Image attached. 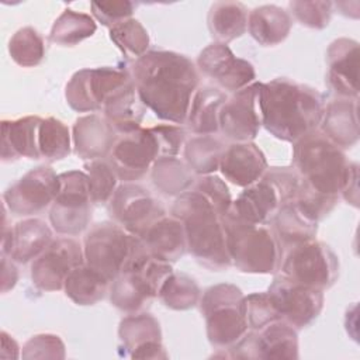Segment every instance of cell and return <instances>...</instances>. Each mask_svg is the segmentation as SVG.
<instances>
[{"instance_id":"cell-1","label":"cell","mask_w":360,"mask_h":360,"mask_svg":"<svg viewBox=\"0 0 360 360\" xmlns=\"http://www.w3.org/2000/svg\"><path fill=\"white\" fill-rule=\"evenodd\" d=\"M131 76L139 98L159 120L186 124L200 82L195 65L186 55L148 51L132 63Z\"/></svg>"},{"instance_id":"cell-2","label":"cell","mask_w":360,"mask_h":360,"mask_svg":"<svg viewBox=\"0 0 360 360\" xmlns=\"http://www.w3.org/2000/svg\"><path fill=\"white\" fill-rule=\"evenodd\" d=\"M257 105L266 131L291 143L316 131L325 110L323 98L316 89L287 77L262 83Z\"/></svg>"},{"instance_id":"cell-3","label":"cell","mask_w":360,"mask_h":360,"mask_svg":"<svg viewBox=\"0 0 360 360\" xmlns=\"http://www.w3.org/2000/svg\"><path fill=\"white\" fill-rule=\"evenodd\" d=\"M170 214L183 222L187 250L200 264L215 271L232 264L222 217L202 194L190 188L177 195Z\"/></svg>"},{"instance_id":"cell-4","label":"cell","mask_w":360,"mask_h":360,"mask_svg":"<svg viewBox=\"0 0 360 360\" xmlns=\"http://www.w3.org/2000/svg\"><path fill=\"white\" fill-rule=\"evenodd\" d=\"M292 166L316 191L339 197L354 163L347 160L343 149L316 129L292 143Z\"/></svg>"},{"instance_id":"cell-5","label":"cell","mask_w":360,"mask_h":360,"mask_svg":"<svg viewBox=\"0 0 360 360\" xmlns=\"http://www.w3.org/2000/svg\"><path fill=\"white\" fill-rule=\"evenodd\" d=\"M172 273V263L153 257L143 248L111 281L110 301L125 314L143 312Z\"/></svg>"},{"instance_id":"cell-6","label":"cell","mask_w":360,"mask_h":360,"mask_svg":"<svg viewBox=\"0 0 360 360\" xmlns=\"http://www.w3.org/2000/svg\"><path fill=\"white\" fill-rule=\"evenodd\" d=\"M231 262L243 273L273 274L278 270L283 249L274 233L264 225L222 217Z\"/></svg>"},{"instance_id":"cell-7","label":"cell","mask_w":360,"mask_h":360,"mask_svg":"<svg viewBox=\"0 0 360 360\" xmlns=\"http://www.w3.org/2000/svg\"><path fill=\"white\" fill-rule=\"evenodd\" d=\"M200 312L205 319L208 342L212 347L226 350L248 330L245 295L239 287L219 283L207 288L200 298Z\"/></svg>"},{"instance_id":"cell-8","label":"cell","mask_w":360,"mask_h":360,"mask_svg":"<svg viewBox=\"0 0 360 360\" xmlns=\"http://www.w3.org/2000/svg\"><path fill=\"white\" fill-rule=\"evenodd\" d=\"M142 245L141 238L127 232L114 221H103L94 224L84 236V263L111 283Z\"/></svg>"},{"instance_id":"cell-9","label":"cell","mask_w":360,"mask_h":360,"mask_svg":"<svg viewBox=\"0 0 360 360\" xmlns=\"http://www.w3.org/2000/svg\"><path fill=\"white\" fill-rule=\"evenodd\" d=\"M278 270L291 281L325 291L339 277V259L326 243L312 239L284 250Z\"/></svg>"},{"instance_id":"cell-10","label":"cell","mask_w":360,"mask_h":360,"mask_svg":"<svg viewBox=\"0 0 360 360\" xmlns=\"http://www.w3.org/2000/svg\"><path fill=\"white\" fill-rule=\"evenodd\" d=\"M91 197L86 172L69 170L59 174V191L49 211V222L60 235L75 236L91 221Z\"/></svg>"},{"instance_id":"cell-11","label":"cell","mask_w":360,"mask_h":360,"mask_svg":"<svg viewBox=\"0 0 360 360\" xmlns=\"http://www.w3.org/2000/svg\"><path fill=\"white\" fill-rule=\"evenodd\" d=\"M131 80L128 70L115 66L80 69L68 82L65 98L68 105L77 112L101 111L105 100Z\"/></svg>"},{"instance_id":"cell-12","label":"cell","mask_w":360,"mask_h":360,"mask_svg":"<svg viewBox=\"0 0 360 360\" xmlns=\"http://www.w3.org/2000/svg\"><path fill=\"white\" fill-rule=\"evenodd\" d=\"M225 357L231 359H298V335L290 323L278 319L259 330H248Z\"/></svg>"},{"instance_id":"cell-13","label":"cell","mask_w":360,"mask_h":360,"mask_svg":"<svg viewBox=\"0 0 360 360\" xmlns=\"http://www.w3.org/2000/svg\"><path fill=\"white\" fill-rule=\"evenodd\" d=\"M160 158L159 145L152 128H138L118 135L108 155V163L124 183H134L150 170Z\"/></svg>"},{"instance_id":"cell-14","label":"cell","mask_w":360,"mask_h":360,"mask_svg":"<svg viewBox=\"0 0 360 360\" xmlns=\"http://www.w3.org/2000/svg\"><path fill=\"white\" fill-rule=\"evenodd\" d=\"M59 191V174L49 166H38L27 172L3 194L7 210L18 217L41 214Z\"/></svg>"},{"instance_id":"cell-15","label":"cell","mask_w":360,"mask_h":360,"mask_svg":"<svg viewBox=\"0 0 360 360\" xmlns=\"http://www.w3.org/2000/svg\"><path fill=\"white\" fill-rule=\"evenodd\" d=\"M108 212L115 224L139 238L149 225L165 215V208L142 186L122 183L108 202Z\"/></svg>"},{"instance_id":"cell-16","label":"cell","mask_w":360,"mask_h":360,"mask_svg":"<svg viewBox=\"0 0 360 360\" xmlns=\"http://www.w3.org/2000/svg\"><path fill=\"white\" fill-rule=\"evenodd\" d=\"M83 263V248L77 240L68 236L53 239L49 246L32 260V284L41 291L63 290L68 276Z\"/></svg>"},{"instance_id":"cell-17","label":"cell","mask_w":360,"mask_h":360,"mask_svg":"<svg viewBox=\"0 0 360 360\" xmlns=\"http://www.w3.org/2000/svg\"><path fill=\"white\" fill-rule=\"evenodd\" d=\"M267 291L274 301L280 319L297 330L309 326L323 308V291L298 284L280 274Z\"/></svg>"},{"instance_id":"cell-18","label":"cell","mask_w":360,"mask_h":360,"mask_svg":"<svg viewBox=\"0 0 360 360\" xmlns=\"http://www.w3.org/2000/svg\"><path fill=\"white\" fill-rule=\"evenodd\" d=\"M197 66L219 89L231 93L242 90L256 79L253 65L235 56L228 45L219 42H214L200 52Z\"/></svg>"},{"instance_id":"cell-19","label":"cell","mask_w":360,"mask_h":360,"mask_svg":"<svg viewBox=\"0 0 360 360\" xmlns=\"http://www.w3.org/2000/svg\"><path fill=\"white\" fill-rule=\"evenodd\" d=\"M259 82L226 97L219 112V131L233 142H252L262 127L257 105Z\"/></svg>"},{"instance_id":"cell-20","label":"cell","mask_w":360,"mask_h":360,"mask_svg":"<svg viewBox=\"0 0 360 360\" xmlns=\"http://www.w3.org/2000/svg\"><path fill=\"white\" fill-rule=\"evenodd\" d=\"M121 347L132 359H167L162 345V329L158 319L146 312L127 314L120 322Z\"/></svg>"},{"instance_id":"cell-21","label":"cell","mask_w":360,"mask_h":360,"mask_svg":"<svg viewBox=\"0 0 360 360\" xmlns=\"http://www.w3.org/2000/svg\"><path fill=\"white\" fill-rule=\"evenodd\" d=\"M326 83L342 98H356L359 79V42L338 38L326 49Z\"/></svg>"},{"instance_id":"cell-22","label":"cell","mask_w":360,"mask_h":360,"mask_svg":"<svg viewBox=\"0 0 360 360\" xmlns=\"http://www.w3.org/2000/svg\"><path fill=\"white\" fill-rule=\"evenodd\" d=\"M267 160L262 149L253 142H233L225 148L219 172L232 184L248 187L260 180L267 170Z\"/></svg>"},{"instance_id":"cell-23","label":"cell","mask_w":360,"mask_h":360,"mask_svg":"<svg viewBox=\"0 0 360 360\" xmlns=\"http://www.w3.org/2000/svg\"><path fill=\"white\" fill-rule=\"evenodd\" d=\"M117 136L112 125L98 114L79 117L72 129L75 153L87 162L108 158Z\"/></svg>"},{"instance_id":"cell-24","label":"cell","mask_w":360,"mask_h":360,"mask_svg":"<svg viewBox=\"0 0 360 360\" xmlns=\"http://www.w3.org/2000/svg\"><path fill=\"white\" fill-rule=\"evenodd\" d=\"M280 205L277 191L270 183L260 179L245 187L225 215L253 225H266L270 224Z\"/></svg>"},{"instance_id":"cell-25","label":"cell","mask_w":360,"mask_h":360,"mask_svg":"<svg viewBox=\"0 0 360 360\" xmlns=\"http://www.w3.org/2000/svg\"><path fill=\"white\" fill-rule=\"evenodd\" d=\"M149 255L167 263L177 262L187 250L183 222L170 215H162L139 236Z\"/></svg>"},{"instance_id":"cell-26","label":"cell","mask_w":360,"mask_h":360,"mask_svg":"<svg viewBox=\"0 0 360 360\" xmlns=\"http://www.w3.org/2000/svg\"><path fill=\"white\" fill-rule=\"evenodd\" d=\"M41 121L42 118L38 115L1 121V160L4 163L20 158L41 159L38 148Z\"/></svg>"},{"instance_id":"cell-27","label":"cell","mask_w":360,"mask_h":360,"mask_svg":"<svg viewBox=\"0 0 360 360\" xmlns=\"http://www.w3.org/2000/svg\"><path fill=\"white\" fill-rule=\"evenodd\" d=\"M321 132L340 149L353 148L359 141V120L356 98L330 101L321 120Z\"/></svg>"},{"instance_id":"cell-28","label":"cell","mask_w":360,"mask_h":360,"mask_svg":"<svg viewBox=\"0 0 360 360\" xmlns=\"http://www.w3.org/2000/svg\"><path fill=\"white\" fill-rule=\"evenodd\" d=\"M101 111L117 135H124L141 128L146 107L138 96L134 80H131L105 100Z\"/></svg>"},{"instance_id":"cell-29","label":"cell","mask_w":360,"mask_h":360,"mask_svg":"<svg viewBox=\"0 0 360 360\" xmlns=\"http://www.w3.org/2000/svg\"><path fill=\"white\" fill-rule=\"evenodd\" d=\"M292 18L288 11L274 4L255 7L248 13V31L263 46H276L290 34Z\"/></svg>"},{"instance_id":"cell-30","label":"cell","mask_w":360,"mask_h":360,"mask_svg":"<svg viewBox=\"0 0 360 360\" xmlns=\"http://www.w3.org/2000/svg\"><path fill=\"white\" fill-rule=\"evenodd\" d=\"M270 225L283 252L315 239L318 232V222L305 217L292 202L281 204Z\"/></svg>"},{"instance_id":"cell-31","label":"cell","mask_w":360,"mask_h":360,"mask_svg":"<svg viewBox=\"0 0 360 360\" xmlns=\"http://www.w3.org/2000/svg\"><path fill=\"white\" fill-rule=\"evenodd\" d=\"M226 96L217 87L204 86L195 90L186 124L195 135H214L219 131V112Z\"/></svg>"},{"instance_id":"cell-32","label":"cell","mask_w":360,"mask_h":360,"mask_svg":"<svg viewBox=\"0 0 360 360\" xmlns=\"http://www.w3.org/2000/svg\"><path fill=\"white\" fill-rule=\"evenodd\" d=\"M52 231L39 218H25L13 226V245L10 257L17 263L37 259L52 242Z\"/></svg>"},{"instance_id":"cell-33","label":"cell","mask_w":360,"mask_h":360,"mask_svg":"<svg viewBox=\"0 0 360 360\" xmlns=\"http://www.w3.org/2000/svg\"><path fill=\"white\" fill-rule=\"evenodd\" d=\"M207 25L215 42L228 44L248 30V8L239 1H215L208 11Z\"/></svg>"},{"instance_id":"cell-34","label":"cell","mask_w":360,"mask_h":360,"mask_svg":"<svg viewBox=\"0 0 360 360\" xmlns=\"http://www.w3.org/2000/svg\"><path fill=\"white\" fill-rule=\"evenodd\" d=\"M153 186L166 195H180L190 190L195 176L188 165L176 156H160L150 167Z\"/></svg>"},{"instance_id":"cell-35","label":"cell","mask_w":360,"mask_h":360,"mask_svg":"<svg viewBox=\"0 0 360 360\" xmlns=\"http://www.w3.org/2000/svg\"><path fill=\"white\" fill-rule=\"evenodd\" d=\"M108 283L100 271L83 263L68 276L63 291L77 305H93L104 298Z\"/></svg>"},{"instance_id":"cell-36","label":"cell","mask_w":360,"mask_h":360,"mask_svg":"<svg viewBox=\"0 0 360 360\" xmlns=\"http://www.w3.org/2000/svg\"><path fill=\"white\" fill-rule=\"evenodd\" d=\"M224 143L212 135H195L184 143V162L197 176L212 174L219 170Z\"/></svg>"},{"instance_id":"cell-37","label":"cell","mask_w":360,"mask_h":360,"mask_svg":"<svg viewBox=\"0 0 360 360\" xmlns=\"http://www.w3.org/2000/svg\"><path fill=\"white\" fill-rule=\"evenodd\" d=\"M96 30L97 24L91 15L65 8L55 20L49 32V39L60 46H75L93 37Z\"/></svg>"},{"instance_id":"cell-38","label":"cell","mask_w":360,"mask_h":360,"mask_svg":"<svg viewBox=\"0 0 360 360\" xmlns=\"http://www.w3.org/2000/svg\"><path fill=\"white\" fill-rule=\"evenodd\" d=\"M158 298L166 308L187 311L200 302L201 290L190 276L173 271L160 285Z\"/></svg>"},{"instance_id":"cell-39","label":"cell","mask_w":360,"mask_h":360,"mask_svg":"<svg viewBox=\"0 0 360 360\" xmlns=\"http://www.w3.org/2000/svg\"><path fill=\"white\" fill-rule=\"evenodd\" d=\"M38 148L41 159L49 163L68 158L72 148L69 128L58 118H42L38 134Z\"/></svg>"},{"instance_id":"cell-40","label":"cell","mask_w":360,"mask_h":360,"mask_svg":"<svg viewBox=\"0 0 360 360\" xmlns=\"http://www.w3.org/2000/svg\"><path fill=\"white\" fill-rule=\"evenodd\" d=\"M8 53L18 66L35 68L45 56L44 38L35 28L22 27L10 38Z\"/></svg>"},{"instance_id":"cell-41","label":"cell","mask_w":360,"mask_h":360,"mask_svg":"<svg viewBox=\"0 0 360 360\" xmlns=\"http://www.w3.org/2000/svg\"><path fill=\"white\" fill-rule=\"evenodd\" d=\"M110 39L127 58L135 60L148 52L150 44L146 28L135 18H128L111 27Z\"/></svg>"},{"instance_id":"cell-42","label":"cell","mask_w":360,"mask_h":360,"mask_svg":"<svg viewBox=\"0 0 360 360\" xmlns=\"http://www.w3.org/2000/svg\"><path fill=\"white\" fill-rule=\"evenodd\" d=\"M84 172L89 177L90 197L93 204H108L118 187V176L105 159L90 160L84 165Z\"/></svg>"},{"instance_id":"cell-43","label":"cell","mask_w":360,"mask_h":360,"mask_svg":"<svg viewBox=\"0 0 360 360\" xmlns=\"http://www.w3.org/2000/svg\"><path fill=\"white\" fill-rule=\"evenodd\" d=\"M336 195H328L316 191L304 180H301L300 188L291 201L305 217L309 219L319 222L325 217H328L338 204Z\"/></svg>"},{"instance_id":"cell-44","label":"cell","mask_w":360,"mask_h":360,"mask_svg":"<svg viewBox=\"0 0 360 360\" xmlns=\"http://www.w3.org/2000/svg\"><path fill=\"white\" fill-rule=\"evenodd\" d=\"M290 13L304 27L312 30H323L329 25L333 3L332 1H302L295 0L288 3Z\"/></svg>"},{"instance_id":"cell-45","label":"cell","mask_w":360,"mask_h":360,"mask_svg":"<svg viewBox=\"0 0 360 360\" xmlns=\"http://www.w3.org/2000/svg\"><path fill=\"white\" fill-rule=\"evenodd\" d=\"M245 315L250 330H259L263 326L280 319L269 291L245 295Z\"/></svg>"},{"instance_id":"cell-46","label":"cell","mask_w":360,"mask_h":360,"mask_svg":"<svg viewBox=\"0 0 360 360\" xmlns=\"http://www.w3.org/2000/svg\"><path fill=\"white\" fill-rule=\"evenodd\" d=\"M191 188L202 194L219 217H224L229 211L232 195L226 183L219 176L214 173L197 176Z\"/></svg>"},{"instance_id":"cell-47","label":"cell","mask_w":360,"mask_h":360,"mask_svg":"<svg viewBox=\"0 0 360 360\" xmlns=\"http://www.w3.org/2000/svg\"><path fill=\"white\" fill-rule=\"evenodd\" d=\"M262 179L273 186V188L277 191L280 197L281 204L291 202L294 200L302 180L301 174L292 165L267 167Z\"/></svg>"},{"instance_id":"cell-48","label":"cell","mask_w":360,"mask_h":360,"mask_svg":"<svg viewBox=\"0 0 360 360\" xmlns=\"http://www.w3.org/2000/svg\"><path fill=\"white\" fill-rule=\"evenodd\" d=\"M22 359H65V345L58 335L39 333L25 342Z\"/></svg>"},{"instance_id":"cell-49","label":"cell","mask_w":360,"mask_h":360,"mask_svg":"<svg viewBox=\"0 0 360 360\" xmlns=\"http://www.w3.org/2000/svg\"><path fill=\"white\" fill-rule=\"evenodd\" d=\"M93 17L104 27H114L128 18H131L135 4L128 0L112 1H93L90 4Z\"/></svg>"},{"instance_id":"cell-50","label":"cell","mask_w":360,"mask_h":360,"mask_svg":"<svg viewBox=\"0 0 360 360\" xmlns=\"http://www.w3.org/2000/svg\"><path fill=\"white\" fill-rule=\"evenodd\" d=\"M160 156H176L186 143V131L180 125L162 124L152 127Z\"/></svg>"},{"instance_id":"cell-51","label":"cell","mask_w":360,"mask_h":360,"mask_svg":"<svg viewBox=\"0 0 360 360\" xmlns=\"http://www.w3.org/2000/svg\"><path fill=\"white\" fill-rule=\"evenodd\" d=\"M18 281V270L10 256H1V292L13 290Z\"/></svg>"},{"instance_id":"cell-52","label":"cell","mask_w":360,"mask_h":360,"mask_svg":"<svg viewBox=\"0 0 360 360\" xmlns=\"http://www.w3.org/2000/svg\"><path fill=\"white\" fill-rule=\"evenodd\" d=\"M357 180H359V166L354 163L352 173L349 176V180L345 186V188L342 190L340 195L345 198V201H347L349 204H352L353 207H359V187H357Z\"/></svg>"},{"instance_id":"cell-53","label":"cell","mask_w":360,"mask_h":360,"mask_svg":"<svg viewBox=\"0 0 360 360\" xmlns=\"http://www.w3.org/2000/svg\"><path fill=\"white\" fill-rule=\"evenodd\" d=\"M1 336V357L6 359L7 357V352H10V359H17V357H21V353H20V347H18V343L13 339V336H10L7 332L1 330L0 333Z\"/></svg>"}]
</instances>
